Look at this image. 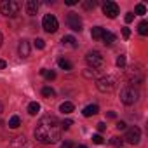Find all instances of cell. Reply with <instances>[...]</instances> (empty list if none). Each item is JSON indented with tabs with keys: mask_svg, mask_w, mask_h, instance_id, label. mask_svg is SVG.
Listing matches in <instances>:
<instances>
[{
	"mask_svg": "<svg viewBox=\"0 0 148 148\" xmlns=\"http://www.w3.org/2000/svg\"><path fill=\"white\" fill-rule=\"evenodd\" d=\"M86 61H87V64H89V66H92V68H99V66L105 63L103 54H101L99 51H91V52H87Z\"/></svg>",
	"mask_w": 148,
	"mask_h": 148,
	"instance_id": "obj_6",
	"label": "cell"
},
{
	"mask_svg": "<svg viewBox=\"0 0 148 148\" xmlns=\"http://www.w3.org/2000/svg\"><path fill=\"white\" fill-rule=\"evenodd\" d=\"M143 79H145L143 70H139V66H136V68L132 66L131 71H129V82H131V84H141Z\"/></svg>",
	"mask_w": 148,
	"mask_h": 148,
	"instance_id": "obj_10",
	"label": "cell"
},
{
	"mask_svg": "<svg viewBox=\"0 0 148 148\" xmlns=\"http://www.w3.org/2000/svg\"><path fill=\"white\" fill-rule=\"evenodd\" d=\"M73 110H75V106H73V103H70V101H64V103H61V106H59V112H61V113H71Z\"/></svg>",
	"mask_w": 148,
	"mask_h": 148,
	"instance_id": "obj_16",
	"label": "cell"
},
{
	"mask_svg": "<svg viewBox=\"0 0 148 148\" xmlns=\"http://www.w3.org/2000/svg\"><path fill=\"white\" fill-rule=\"evenodd\" d=\"M82 7L87 9V11L89 9H94L96 7V2H94V0H86V2H82Z\"/></svg>",
	"mask_w": 148,
	"mask_h": 148,
	"instance_id": "obj_25",
	"label": "cell"
},
{
	"mask_svg": "<svg viewBox=\"0 0 148 148\" xmlns=\"http://www.w3.org/2000/svg\"><path fill=\"white\" fill-rule=\"evenodd\" d=\"M96 127H98V131H99V132H103V131L106 129V124H105V122H99V124H98Z\"/></svg>",
	"mask_w": 148,
	"mask_h": 148,
	"instance_id": "obj_35",
	"label": "cell"
},
{
	"mask_svg": "<svg viewBox=\"0 0 148 148\" xmlns=\"http://www.w3.org/2000/svg\"><path fill=\"white\" fill-rule=\"evenodd\" d=\"M12 145H25V136H18L16 141H14Z\"/></svg>",
	"mask_w": 148,
	"mask_h": 148,
	"instance_id": "obj_32",
	"label": "cell"
},
{
	"mask_svg": "<svg viewBox=\"0 0 148 148\" xmlns=\"http://www.w3.org/2000/svg\"><path fill=\"white\" fill-rule=\"evenodd\" d=\"M99 112V108H98V105H89V106H86L84 110H82V113H84V117H92V115H96Z\"/></svg>",
	"mask_w": 148,
	"mask_h": 148,
	"instance_id": "obj_14",
	"label": "cell"
},
{
	"mask_svg": "<svg viewBox=\"0 0 148 148\" xmlns=\"http://www.w3.org/2000/svg\"><path fill=\"white\" fill-rule=\"evenodd\" d=\"M138 99H139V92H138V89H134V86L124 87L120 91V101L124 105H134Z\"/></svg>",
	"mask_w": 148,
	"mask_h": 148,
	"instance_id": "obj_3",
	"label": "cell"
},
{
	"mask_svg": "<svg viewBox=\"0 0 148 148\" xmlns=\"http://www.w3.org/2000/svg\"><path fill=\"white\" fill-rule=\"evenodd\" d=\"M101 40H103V44H105V45H112V44L115 42V35H113L112 32H106V30H105V33H103Z\"/></svg>",
	"mask_w": 148,
	"mask_h": 148,
	"instance_id": "obj_15",
	"label": "cell"
},
{
	"mask_svg": "<svg viewBox=\"0 0 148 148\" xmlns=\"http://www.w3.org/2000/svg\"><path fill=\"white\" fill-rule=\"evenodd\" d=\"M122 37L124 38H129L131 37V30L129 28H122Z\"/></svg>",
	"mask_w": 148,
	"mask_h": 148,
	"instance_id": "obj_31",
	"label": "cell"
},
{
	"mask_svg": "<svg viewBox=\"0 0 148 148\" xmlns=\"http://www.w3.org/2000/svg\"><path fill=\"white\" fill-rule=\"evenodd\" d=\"M71 124H73V122H71L70 119H66V120H63V122H61V129H64V131H66V129H70V125H71Z\"/></svg>",
	"mask_w": 148,
	"mask_h": 148,
	"instance_id": "obj_30",
	"label": "cell"
},
{
	"mask_svg": "<svg viewBox=\"0 0 148 148\" xmlns=\"http://www.w3.org/2000/svg\"><path fill=\"white\" fill-rule=\"evenodd\" d=\"M77 148H87V146H86V145H80V146H77Z\"/></svg>",
	"mask_w": 148,
	"mask_h": 148,
	"instance_id": "obj_42",
	"label": "cell"
},
{
	"mask_svg": "<svg viewBox=\"0 0 148 148\" xmlns=\"http://www.w3.org/2000/svg\"><path fill=\"white\" fill-rule=\"evenodd\" d=\"M5 66H7L5 61H4V59H0V68H5Z\"/></svg>",
	"mask_w": 148,
	"mask_h": 148,
	"instance_id": "obj_39",
	"label": "cell"
},
{
	"mask_svg": "<svg viewBox=\"0 0 148 148\" xmlns=\"http://www.w3.org/2000/svg\"><path fill=\"white\" fill-rule=\"evenodd\" d=\"M71 146H73L71 141H63V143H61V148H71Z\"/></svg>",
	"mask_w": 148,
	"mask_h": 148,
	"instance_id": "obj_36",
	"label": "cell"
},
{
	"mask_svg": "<svg viewBox=\"0 0 148 148\" xmlns=\"http://www.w3.org/2000/svg\"><path fill=\"white\" fill-rule=\"evenodd\" d=\"M103 12H105L106 18L113 19V18H117V14H119V5H117L115 2H105V4H103Z\"/></svg>",
	"mask_w": 148,
	"mask_h": 148,
	"instance_id": "obj_9",
	"label": "cell"
},
{
	"mask_svg": "<svg viewBox=\"0 0 148 148\" xmlns=\"http://www.w3.org/2000/svg\"><path fill=\"white\" fill-rule=\"evenodd\" d=\"M106 117H108V119H115L117 115H115V112H108V113H106Z\"/></svg>",
	"mask_w": 148,
	"mask_h": 148,
	"instance_id": "obj_38",
	"label": "cell"
},
{
	"mask_svg": "<svg viewBox=\"0 0 148 148\" xmlns=\"http://www.w3.org/2000/svg\"><path fill=\"white\" fill-rule=\"evenodd\" d=\"M40 75L45 77L47 80H54V79H56V73H54L52 70H40Z\"/></svg>",
	"mask_w": 148,
	"mask_h": 148,
	"instance_id": "obj_21",
	"label": "cell"
},
{
	"mask_svg": "<svg viewBox=\"0 0 148 148\" xmlns=\"http://www.w3.org/2000/svg\"><path fill=\"white\" fill-rule=\"evenodd\" d=\"M19 125H21V119H19L18 115H14V117L9 119V127H11V129H18Z\"/></svg>",
	"mask_w": 148,
	"mask_h": 148,
	"instance_id": "obj_20",
	"label": "cell"
},
{
	"mask_svg": "<svg viewBox=\"0 0 148 148\" xmlns=\"http://www.w3.org/2000/svg\"><path fill=\"white\" fill-rule=\"evenodd\" d=\"M61 44H63L64 47H70V49H75V47L79 45L77 38H75V37H71V35H64V37L61 38Z\"/></svg>",
	"mask_w": 148,
	"mask_h": 148,
	"instance_id": "obj_12",
	"label": "cell"
},
{
	"mask_svg": "<svg viewBox=\"0 0 148 148\" xmlns=\"http://www.w3.org/2000/svg\"><path fill=\"white\" fill-rule=\"evenodd\" d=\"M136 14H139V16L146 14V7H145L143 4H138V5H136Z\"/></svg>",
	"mask_w": 148,
	"mask_h": 148,
	"instance_id": "obj_26",
	"label": "cell"
},
{
	"mask_svg": "<svg viewBox=\"0 0 148 148\" xmlns=\"http://www.w3.org/2000/svg\"><path fill=\"white\" fill-rule=\"evenodd\" d=\"M18 52H19L21 58H28V56H30V42L23 38V40L19 42V45H18Z\"/></svg>",
	"mask_w": 148,
	"mask_h": 148,
	"instance_id": "obj_11",
	"label": "cell"
},
{
	"mask_svg": "<svg viewBox=\"0 0 148 148\" xmlns=\"http://www.w3.org/2000/svg\"><path fill=\"white\" fill-rule=\"evenodd\" d=\"M2 40H4V37H2V33H0V45H2Z\"/></svg>",
	"mask_w": 148,
	"mask_h": 148,
	"instance_id": "obj_41",
	"label": "cell"
},
{
	"mask_svg": "<svg viewBox=\"0 0 148 148\" xmlns=\"http://www.w3.org/2000/svg\"><path fill=\"white\" fill-rule=\"evenodd\" d=\"M117 66L119 68H124L125 66V56H119L117 58Z\"/></svg>",
	"mask_w": 148,
	"mask_h": 148,
	"instance_id": "obj_28",
	"label": "cell"
},
{
	"mask_svg": "<svg viewBox=\"0 0 148 148\" xmlns=\"http://www.w3.org/2000/svg\"><path fill=\"white\" fill-rule=\"evenodd\" d=\"M38 112H40V105H38L37 101H32V103L28 105V113H30V115H37Z\"/></svg>",
	"mask_w": 148,
	"mask_h": 148,
	"instance_id": "obj_18",
	"label": "cell"
},
{
	"mask_svg": "<svg viewBox=\"0 0 148 148\" xmlns=\"http://www.w3.org/2000/svg\"><path fill=\"white\" fill-rule=\"evenodd\" d=\"M37 11H38V2H37V0H28V2H26V12L30 16H35Z\"/></svg>",
	"mask_w": 148,
	"mask_h": 148,
	"instance_id": "obj_13",
	"label": "cell"
},
{
	"mask_svg": "<svg viewBox=\"0 0 148 148\" xmlns=\"http://www.w3.org/2000/svg\"><path fill=\"white\" fill-rule=\"evenodd\" d=\"M64 4H66V5H75L77 0H64Z\"/></svg>",
	"mask_w": 148,
	"mask_h": 148,
	"instance_id": "obj_37",
	"label": "cell"
},
{
	"mask_svg": "<svg viewBox=\"0 0 148 148\" xmlns=\"http://www.w3.org/2000/svg\"><path fill=\"white\" fill-rule=\"evenodd\" d=\"M103 141H105V139H103L99 134H94V136H92V143H94V145H103Z\"/></svg>",
	"mask_w": 148,
	"mask_h": 148,
	"instance_id": "obj_29",
	"label": "cell"
},
{
	"mask_svg": "<svg viewBox=\"0 0 148 148\" xmlns=\"http://www.w3.org/2000/svg\"><path fill=\"white\" fill-rule=\"evenodd\" d=\"M42 28H44L47 33H54V32H58L59 23H58L56 16H54V14H45L44 19H42Z\"/></svg>",
	"mask_w": 148,
	"mask_h": 148,
	"instance_id": "obj_4",
	"label": "cell"
},
{
	"mask_svg": "<svg viewBox=\"0 0 148 148\" xmlns=\"http://www.w3.org/2000/svg\"><path fill=\"white\" fill-rule=\"evenodd\" d=\"M124 139H125L127 143H131V145H138L139 139H141V129H139L138 125L129 127L127 132H125V138H124Z\"/></svg>",
	"mask_w": 148,
	"mask_h": 148,
	"instance_id": "obj_8",
	"label": "cell"
},
{
	"mask_svg": "<svg viewBox=\"0 0 148 148\" xmlns=\"http://www.w3.org/2000/svg\"><path fill=\"white\" fill-rule=\"evenodd\" d=\"M2 112H4V105L0 103V115H2Z\"/></svg>",
	"mask_w": 148,
	"mask_h": 148,
	"instance_id": "obj_40",
	"label": "cell"
},
{
	"mask_svg": "<svg viewBox=\"0 0 148 148\" xmlns=\"http://www.w3.org/2000/svg\"><path fill=\"white\" fill-rule=\"evenodd\" d=\"M19 9H21V4L16 2V0H2V2H0V12L7 18L16 16L19 12Z\"/></svg>",
	"mask_w": 148,
	"mask_h": 148,
	"instance_id": "obj_2",
	"label": "cell"
},
{
	"mask_svg": "<svg viewBox=\"0 0 148 148\" xmlns=\"http://www.w3.org/2000/svg\"><path fill=\"white\" fill-rule=\"evenodd\" d=\"M33 44H35V47H37V49H44V47H45V42H44L42 38H35V40H33Z\"/></svg>",
	"mask_w": 148,
	"mask_h": 148,
	"instance_id": "obj_27",
	"label": "cell"
},
{
	"mask_svg": "<svg viewBox=\"0 0 148 148\" xmlns=\"http://www.w3.org/2000/svg\"><path fill=\"white\" fill-rule=\"evenodd\" d=\"M103 33H105V28H101V26H94L92 30H91V35H92V38H101L103 37Z\"/></svg>",
	"mask_w": 148,
	"mask_h": 148,
	"instance_id": "obj_17",
	"label": "cell"
},
{
	"mask_svg": "<svg viewBox=\"0 0 148 148\" xmlns=\"http://www.w3.org/2000/svg\"><path fill=\"white\" fill-rule=\"evenodd\" d=\"M33 136L40 143H56L59 139V136H61V124L58 122L56 117L45 115L37 122Z\"/></svg>",
	"mask_w": 148,
	"mask_h": 148,
	"instance_id": "obj_1",
	"label": "cell"
},
{
	"mask_svg": "<svg viewBox=\"0 0 148 148\" xmlns=\"http://www.w3.org/2000/svg\"><path fill=\"white\" fill-rule=\"evenodd\" d=\"M110 143H112L113 146H117V148H119V146H122V143H124V139H122V138H119V136H113V138L110 139Z\"/></svg>",
	"mask_w": 148,
	"mask_h": 148,
	"instance_id": "obj_24",
	"label": "cell"
},
{
	"mask_svg": "<svg viewBox=\"0 0 148 148\" xmlns=\"http://www.w3.org/2000/svg\"><path fill=\"white\" fill-rule=\"evenodd\" d=\"M66 25L73 32H80L82 30V19H80V16L77 12H68L66 14Z\"/></svg>",
	"mask_w": 148,
	"mask_h": 148,
	"instance_id": "obj_7",
	"label": "cell"
},
{
	"mask_svg": "<svg viewBox=\"0 0 148 148\" xmlns=\"http://www.w3.org/2000/svg\"><path fill=\"white\" fill-rule=\"evenodd\" d=\"M138 32H139V35H146L148 33V23L146 21H141L139 26H138Z\"/></svg>",
	"mask_w": 148,
	"mask_h": 148,
	"instance_id": "obj_22",
	"label": "cell"
},
{
	"mask_svg": "<svg viewBox=\"0 0 148 148\" xmlns=\"http://www.w3.org/2000/svg\"><path fill=\"white\" fill-rule=\"evenodd\" d=\"M132 19H134V14H132V12H127V14H125V23H131Z\"/></svg>",
	"mask_w": 148,
	"mask_h": 148,
	"instance_id": "obj_33",
	"label": "cell"
},
{
	"mask_svg": "<svg viewBox=\"0 0 148 148\" xmlns=\"http://www.w3.org/2000/svg\"><path fill=\"white\" fill-rule=\"evenodd\" d=\"M115 127H117L119 131H124V129H125V122H122V120H120V122H117V125H115Z\"/></svg>",
	"mask_w": 148,
	"mask_h": 148,
	"instance_id": "obj_34",
	"label": "cell"
},
{
	"mask_svg": "<svg viewBox=\"0 0 148 148\" xmlns=\"http://www.w3.org/2000/svg\"><path fill=\"white\" fill-rule=\"evenodd\" d=\"M58 64H59V68H63V70H66V71H70V70L73 68V64H71L68 59H64V58H61V59L58 61Z\"/></svg>",
	"mask_w": 148,
	"mask_h": 148,
	"instance_id": "obj_19",
	"label": "cell"
},
{
	"mask_svg": "<svg viewBox=\"0 0 148 148\" xmlns=\"http://www.w3.org/2000/svg\"><path fill=\"white\" fill-rule=\"evenodd\" d=\"M96 87L99 92H112L115 89V79L113 77H101V79H98Z\"/></svg>",
	"mask_w": 148,
	"mask_h": 148,
	"instance_id": "obj_5",
	"label": "cell"
},
{
	"mask_svg": "<svg viewBox=\"0 0 148 148\" xmlns=\"http://www.w3.org/2000/svg\"><path fill=\"white\" fill-rule=\"evenodd\" d=\"M54 89L52 87H44L42 89V96H45V98H54Z\"/></svg>",
	"mask_w": 148,
	"mask_h": 148,
	"instance_id": "obj_23",
	"label": "cell"
}]
</instances>
